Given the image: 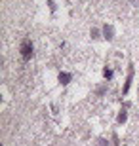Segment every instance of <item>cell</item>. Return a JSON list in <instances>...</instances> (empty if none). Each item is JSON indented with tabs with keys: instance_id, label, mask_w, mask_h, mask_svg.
Returning <instances> with one entry per match:
<instances>
[{
	"instance_id": "obj_1",
	"label": "cell",
	"mask_w": 139,
	"mask_h": 146,
	"mask_svg": "<svg viewBox=\"0 0 139 146\" xmlns=\"http://www.w3.org/2000/svg\"><path fill=\"white\" fill-rule=\"evenodd\" d=\"M21 57H23L25 61L32 57V44L29 42V40H25V42L21 44Z\"/></svg>"
},
{
	"instance_id": "obj_2",
	"label": "cell",
	"mask_w": 139,
	"mask_h": 146,
	"mask_svg": "<svg viewBox=\"0 0 139 146\" xmlns=\"http://www.w3.org/2000/svg\"><path fill=\"white\" fill-rule=\"evenodd\" d=\"M59 82H61V84H69V82H71V74L61 72V74H59Z\"/></svg>"
},
{
	"instance_id": "obj_3",
	"label": "cell",
	"mask_w": 139,
	"mask_h": 146,
	"mask_svg": "<svg viewBox=\"0 0 139 146\" xmlns=\"http://www.w3.org/2000/svg\"><path fill=\"white\" fill-rule=\"evenodd\" d=\"M103 33H105V38L111 40V38H112V27H105V29H103Z\"/></svg>"
},
{
	"instance_id": "obj_4",
	"label": "cell",
	"mask_w": 139,
	"mask_h": 146,
	"mask_svg": "<svg viewBox=\"0 0 139 146\" xmlns=\"http://www.w3.org/2000/svg\"><path fill=\"white\" fill-rule=\"evenodd\" d=\"M118 121H120V123H122V121H126V114H120V116H118Z\"/></svg>"
}]
</instances>
